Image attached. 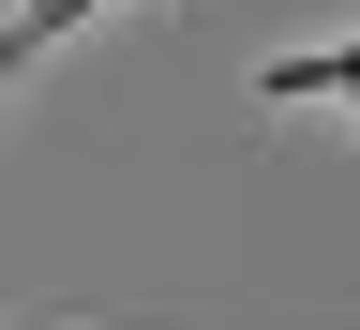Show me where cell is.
I'll list each match as a JSON object with an SVG mask.
<instances>
[{"label": "cell", "instance_id": "1", "mask_svg": "<svg viewBox=\"0 0 360 330\" xmlns=\"http://www.w3.org/2000/svg\"><path fill=\"white\" fill-rule=\"evenodd\" d=\"M315 90H345V106H360V30H345V45H300V61H270L255 106H315Z\"/></svg>", "mask_w": 360, "mask_h": 330}]
</instances>
